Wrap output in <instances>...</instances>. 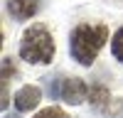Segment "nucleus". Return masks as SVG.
I'll return each instance as SVG.
<instances>
[{"instance_id": "f257e3e1", "label": "nucleus", "mask_w": 123, "mask_h": 118, "mask_svg": "<svg viewBox=\"0 0 123 118\" xmlns=\"http://www.w3.org/2000/svg\"><path fill=\"white\" fill-rule=\"evenodd\" d=\"M108 39V30L106 25H89V22H81L74 27L69 39V49H71V57L76 59L81 66H91L94 64L96 54L101 52V47L106 44Z\"/></svg>"}, {"instance_id": "f03ea898", "label": "nucleus", "mask_w": 123, "mask_h": 118, "mask_svg": "<svg viewBox=\"0 0 123 118\" xmlns=\"http://www.w3.org/2000/svg\"><path fill=\"white\" fill-rule=\"evenodd\" d=\"M20 57L30 64H49L54 59V39L44 25H32L20 39Z\"/></svg>"}, {"instance_id": "7ed1b4c3", "label": "nucleus", "mask_w": 123, "mask_h": 118, "mask_svg": "<svg viewBox=\"0 0 123 118\" xmlns=\"http://www.w3.org/2000/svg\"><path fill=\"white\" fill-rule=\"evenodd\" d=\"M86 84L81 81V79H76V76H71V79H64V84H62V88H59V94H62V98H64L67 103H81L86 98Z\"/></svg>"}, {"instance_id": "20e7f679", "label": "nucleus", "mask_w": 123, "mask_h": 118, "mask_svg": "<svg viewBox=\"0 0 123 118\" xmlns=\"http://www.w3.org/2000/svg\"><path fill=\"white\" fill-rule=\"evenodd\" d=\"M39 98H42V91L37 86H22L15 94V108L17 111H32L39 103Z\"/></svg>"}, {"instance_id": "39448f33", "label": "nucleus", "mask_w": 123, "mask_h": 118, "mask_svg": "<svg viewBox=\"0 0 123 118\" xmlns=\"http://www.w3.org/2000/svg\"><path fill=\"white\" fill-rule=\"evenodd\" d=\"M10 15L17 20H27L37 12V0H7Z\"/></svg>"}, {"instance_id": "423d86ee", "label": "nucleus", "mask_w": 123, "mask_h": 118, "mask_svg": "<svg viewBox=\"0 0 123 118\" xmlns=\"http://www.w3.org/2000/svg\"><path fill=\"white\" fill-rule=\"evenodd\" d=\"M111 52H113V57L123 64V27L113 35V39H111Z\"/></svg>"}, {"instance_id": "0eeeda50", "label": "nucleus", "mask_w": 123, "mask_h": 118, "mask_svg": "<svg viewBox=\"0 0 123 118\" xmlns=\"http://www.w3.org/2000/svg\"><path fill=\"white\" fill-rule=\"evenodd\" d=\"M108 101V88L106 86H94L91 88V103L94 106H104Z\"/></svg>"}, {"instance_id": "6e6552de", "label": "nucleus", "mask_w": 123, "mask_h": 118, "mask_svg": "<svg viewBox=\"0 0 123 118\" xmlns=\"http://www.w3.org/2000/svg\"><path fill=\"white\" fill-rule=\"evenodd\" d=\"M35 118H67V113L62 111V108H57V106H49L44 111H39Z\"/></svg>"}]
</instances>
